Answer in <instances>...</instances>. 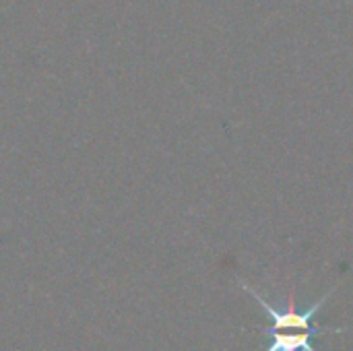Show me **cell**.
Wrapping results in <instances>:
<instances>
[{"label": "cell", "instance_id": "obj_1", "mask_svg": "<svg viewBox=\"0 0 353 351\" xmlns=\"http://www.w3.org/2000/svg\"><path fill=\"white\" fill-rule=\"evenodd\" d=\"M242 288L263 306V310H265V314L273 321V325H271V331H281V329H302V331H314V333H343L345 329H327V327H314L312 329V317L319 312V308H323V304L331 298V294L333 292H329L327 296H323L314 306H310L308 310H296V304H294V296H290V304H288V308L285 310H277V308H273L269 302H265L252 288H248L246 283H242Z\"/></svg>", "mask_w": 353, "mask_h": 351}, {"label": "cell", "instance_id": "obj_2", "mask_svg": "<svg viewBox=\"0 0 353 351\" xmlns=\"http://www.w3.org/2000/svg\"><path fill=\"white\" fill-rule=\"evenodd\" d=\"M265 335H271V345L267 348V351H314V348L310 345V335H319L314 331L308 333H296V335H279L277 331H263Z\"/></svg>", "mask_w": 353, "mask_h": 351}]
</instances>
